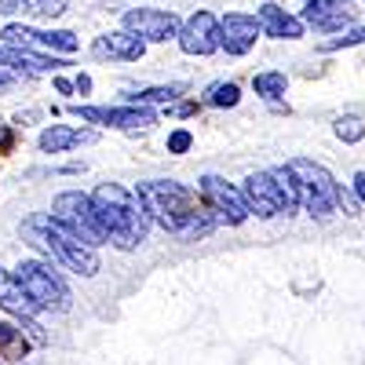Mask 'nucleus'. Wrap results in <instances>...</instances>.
Segmentation results:
<instances>
[{"mask_svg": "<svg viewBox=\"0 0 365 365\" xmlns=\"http://www.w3.org/2000/svg\"><path fill=\"white\" fill-rule=\"evenodd\" d=\"M354 197L365 205V172H358V175H354Z\"/></svg>", "mask_w": 365, "mask_h": 365, "instance_id": "nucleus-33", "label": "nucleus"}, {"mask_svg": "<svg viewBox=\"0 0 365 365\" xmlns=\"http://www.w3.org/2000/svg\"><path fill=\"white\" fill-rule=\"evenodd\" d=\"M205 103L208 106H237L241 103V88L234 81H223V84H212L205 91Z\"/></svg>", "mask_w": 365, "mask_h": 365, "instance_id": "nucleus-24", "label": "nucleus"}, {"mask_svg": "<svg viewBox=\"0 0 365 365\" xmlns=\"http://www.w3.org/2000/svg\"><path fill=\"white\" fill-rule=\"evenodd\" d=\"M135 194L146 208L150 223L161 227L172 237H179V241H201L220 227V220L208 212L201 194L182 187L175 179H146L135 187Z\"/></svg>", "mask_w": 365, "mask_h": 365, "instance_id": "nucleus-1", "label": "nucleus"}, {"mask_svg": "<svg viewBox=\"0 0 365 365\" xmlns=\"http://www.w3.org/2000/svg\"><path fill=\"white\" fill-rule=\"evenodd\" d=\"M73 88L81 91V96H88V91H91V77H88V73H77V81H73Z\"/></svg>", "mask_w": 365, "mask_h": 365, "instance_id": "nucleus-34", "label": "nucleus"}, {"mask_svg": "<svg viewBox=\"0 0 365 365\" xmlns=\"http://www.w3.org/2000/svg\"><path fill=\"white\" fill-rule=\"evenodd\" d=\"M197 194H201V201L208 205V212L216 216L220 223H227V227H241L249 220V205H245V197H241V187H234V182H227L223 175H201L197 179Z\"/></svg>", "mask_w": 365, "mask_h": 365, "instance_id": "nucleus-7", "label": "nucleus"}, {"mask_svg": "<svg viewBox=\"0 0 365 365\" xmlns=\"http://www.w3.org/2000/svg\"><path fill=\"white\" fill-rule=\"evenodd\" d=\"M22 241L29 249H37L48 263H63L66 270L81 274V278H96V274L103 270V259L96 249H88L84 241H77L70 230H63L51 212H34V216H26L22 227H19Z\"/></svg>", "mask_w": 365, "mask_h": 365, "instance_id": "nucleus-3", "label": "nucleus"}, {"mask_svg": "<svg viewBox=\"0 0 365 365\" xmlns=\"http://www.w3.org/2000/svg\"><path fill=\"white\" fill-rule=\"evenodd\" d=\"M241 197H245V205H249V216H256V220L285 216L282 194H278V187H274L270 172H252V175H245V182H241Z\"/></svg>", "mask_w": 365, "mask_h": 365, "instance_id": "nucleus-12", "label": "nucleus"}, {"mask_svg": "<svg viewBox=\"0 0 365 365\" xmlns=\"http://www.w3.org/2000/svg\"><path fill=\"white\" fill-rule=\"evenodd\" d=\"M91 55L99 63H139L146 55V41H139L128 29H110V34H99L91 41Z\"/></svg>", "mask_w": 365, "mask_h": 365, "instance_id": "nucleus-14", "label": "nucleus"}, {"mask_svg": "<svg viewBox=\"0 0 365 365\" xmlns=\"http://www.w3.org/2000/svg\"><path fill=\"white\" fill-rule=\"evenodd\" d=\"M190 146H194V135H190L187 128H175V132L168 135V154H187Z\"/></svg>", "mask_w": 365, "mask_h": 365, "instance_id": "nucleus-28", "label": "nucleus"}, {"mask_svg": "<svg viewBox=\"0 0 365 365\" xmlns=\"http://www.w3.org/2000/svg\"><path fill=\"white\" fill-rule=\"evenodd\" d=\"M0 311L15 314L19 322H26V318H37V314H41V307H37V303L26 296V289L19 285V278H15L11 270H4V267H0Z\"/></svg>", "mask_w": 365, "mask_h": 365, "instance_id": "nucleus-17", "label": "nucleus"}, {"mask_svg": "<svg viewBox=\"0 0 365 365\" xmlns=\"http://www.w3.org/2000/svg\"><path fill=\"white\" fill-rule=\"evenodd\" d=\"M63 66V58L55 55H41V51H22V48H8L0 44V70H15V73H26V77H37V73H58Z\"/></svg>", "mask_w": 365, "mask_h": 365, "instance_id": "nucleus-16", "label": "nucleus"}, {"mask_svg": "<svg viewBox=\"0 0 365 365\" xmlns=\"http://www.w3.org/2000/svg\"><path fill=\"white\" fill-rule=\"evenodd\" d=\"M299 19L303 26H314L318 34H344L354 22V11H351V0H307Z\"/></svg>", "mask_w": 365, "mask_h": 365, "instance_id": "nucleus-15", "label": "nucleus"}, {"mask_svg": "<svg viewBox=\"0 0 365 365\" xmlns=\"http://www.w3.org/2000/svg\"><path fill=\"white\" fill-rule=\"evenodd\" d=\"M15 278H19V285L26 289V296L34 299L41 311H51V314L70 311L73 292H70L66 278H63V274H58L48 259H22V263L15 267Z\"/></svg>", "mask_w": 365, "mask_h": 365, "instance_id": "nucleus-4", "label": "nucleus"}, {"mask_svg": "<svg viewBox=\"0 0 365 365\" xmlns=\"http://www.w3.org/2000/svg\"><path fill=\"white\" fill-rule=\"evenodd\" d=\"M91 205H96L106 245H113L120 252H132L146 241L150 216H146V208H143L135 190L120 187V182H99V187L91 190Z\"/></svg>", "mask_w": 365, "mask_h": 365, "instance_id": "nucleus-2", "label": "nucleus"}, {"mask_svg": "<svg viewBox=\"0 0 365 365\" xmlns=\"http://www.w3.org/2000/svg\"><path fill=\"white\" fill-rule=\"evenodd\" d=\"M267 172H270L274 187H278V194H282V208H285V216L299 212V182H296L292 168H289V165H274V168H267Z\"/></svg>", "mask_w": 365, "mask_h": 365, "instance_id": "nucleus-20", "label": "nucleus"}, {"mask_svg": "<svg viewBox=\"0 0 365 365\" xmlns=\"http://www.w3.org/2000/svg\"><path fill=\"white\" fill-rule=\"evenodd\" d=\"M51 220L70 230L77 241H84L88 249L106 245V234L99 227V216H96V205H91V194H81V190H63L55 201H51Z\"/></svg>", "mask_w": 365, "mask_h": 365, "instance_id": "nucleus-6", "label": "nucleus"}, {"mask_svg": "<svg viewBox=\"0 0 365 365\" xmlns=\"http://www.w3.org/2000/svg\"><path fill=\"white\" fill-rule=\"evenodd\" d=\"M259 19L256 15H245V11H227L220 19V41H223V51L227 55H249L259 41Z\"/></svg>", "mask_w": 365, "mask_h": 365, "instance_id": "nucleus-13", "label": "nucleus"}, {"mask_svg": "<svg viewBox=\"0 0 365 365\" xmlns=\"http://www.w3.org/2000/svg\"><path fill=\"white\" fill-rule=\"evenodd\" d=\"M175 113H179V117H190V113H197V103H182Z\"/></svg>", "mask_w": 365, "mask_h": 365, "instance_id": "nucleus-35", "label": "nucleus"}, {"mask_svg": "<svg viewBox=\"0 0 365 365\" xmlns=\"http://www.w3.org/2000/svg\"><path fill=\"white\" fill-rule=\"evenodd\" d=\"M81 143H96V132L88 128H70V125H48L37 139L41 154H66V150L81 146Z\"/></svg>", "mask_w": 365, "mask_h": 365, "instance_id": "nucleus-19", "label": "nucleus"}, {"mask_svg": "<svg viewBox=\"0 0 365 365\" xmlns=\"http://www.w3.org/2000/svg\"><path fill=\"white\" fill-rule=\"evenodd\" d=\"M55 88H58V96H73V81H66V77H55Z\"/></svg>", "mask_w": 365, "mask_h": 365, "instance_id": "nucleus-32", "label": "nucleus"}, {"mask_svg": "<svg viewBox=\"0 0 365 365\" xmlns=\"http://www.w3.org/2000/svg\"><path fill=\"white\" fill-rule=\"evenodd\" d=\"M336 208H344V216H358V208H361V201L347 190V187H340V197H336Z\"/></svg>", "mask_w": 365, "mask_h": 365, "instance_id": "nucleus-29", "label": "nucleus"}, {"mask_svg": "<svg viewBox=\"0 0 365 365\" xmlns=\"http://www.w3.org/2000/svg\"><path fill=\"white\" fill-rule=\"evenodd\" d=\"M252 88H256V96L278 103V99L285 96L289 81H285V73H278V70H267V73H256V77H252Z\"/></svg>", "mask_w": 365, "mask_h": 365, "instance_id": "nucleus-23", "label": "nucleus"}, {"mask_svg": "<svg viewBox=\"0 0 365 365\" xmlns=\"http://www.w3.org/2000/svg\"><path fill=\"white\" fill-rule=\"evenodd\" d=\"M29 347L26 340V332H22V325H11V322H0V358H22Z\"/></svg>", "mask_w": 365, "mask_h": 365, "instance_id": "nucleus-21", "label": "nucleus"}, {"mask_svg": "<svg viewBox=\"0 0 365 365\" xmlns=\"http://www.w3.org/2000/svg\"><path fill=\"white\" fill-rule=\"evenodd\" d=\"M358 4H365V0H358Z\"/></svg>", "mask_w": 365, "mask_h": 365, "instance_id": "nucleus-36", "label": "nucleus"}, {"mask_svg": "<svg viewBox=\"0 0 365 365\" xmlns=\"http://www.w3.org/2000/svg\"><path fill=\"white\" fill-rule=\"evenodd\" d=\"M256 19H259V29H263L267 37H274V41H299L303 37V19L299 15H289L278 4H263Z\"/></svg>", "mask_w": 365, "mask_h": 365, "instance_id": "nucleus-18", "label": "nucleus"}, {"mask_svg": "<svg viewBox=\"0 0 365 365\" xmlns=\"http://www.w3.org/2000/svg\"><path fill=\"white\" fill-rule=\"evenodd\" d=\"M125 29L146 44H165L172 37L179 41L182 22L175 11H165V8H132V11H125Z\"/></svg>", "mask_w": 365, "mask_h": 365, "instance_id": "nucleus-10", "label": "nucleus"}, {"mask_svg": "<svg viewBox=\"0 0 365 365\" xmlns=\"http://www.w3.org/2000/svg\"><path fill=\"white\" fill-rule=\"evenodd\" d=\"M81 120L88 125H103V128H117V132H146L158 125V113L150 106H70Z\"/></svg>", "mask_w": 365, "mask_h": 365, "instance_id": "nucleus-9", "label": "nucleus"}, {"mask_svg": "<svg viewBox=\"0 0 365 365\" xmlns=\"http://www.w3.org/2000/svg\"><path fill=\"white\" fill-rule=\"evenodd\" d=\"M179 48L187 51V55H216L223 48L220 41V19L212 15V11H194L187 22H182L179 29Z\"/></svg>", "mask_w": 365, "mask_h": 365, "instance_id": "nucleus-11", "label": "nucleus"}, {"mask_svg": "<svg viewBox=\"0 0 365 365\" xmlns=\"http://www.w3.org/2000/svg\"><path fill=\"white\" fill-rule=\"evenodd\" d=\"M182 84H158V88H143V91H135V96H128V103L132 106H150V103H175L179 96H182Z\"/></svg>", "mask_w": 365, "mask_h": 365, "instance_id": "nucleus-22", "label": "nucleus"}, {"mask_svg": "<svg viewBox=\"0 0 365 365\" xmlns=\"http://www.w3.org/2000/svg\"><path fill=\"white\" fill-rule=\"evenodd\" d=\"M332 132H336V139H344V143H361L365 139V125L354 120V117H340L336 125H332Z\"/></svg>", "mask_w": 365, "mask_h": 365, "instance_id": "nucleus-26", "label": "nucleus"}, {"mask_svg": "<svg viewBox=\"0 0 365 365\" xmlns=\"http://www.w3.org/2000/svg\"><path fill=\"white\" fill-rule=\"evenodd\" d=\"M299 182V205L311 212L314 220H329L336 212V197H340V182L332 179V172L322 161L311 158H292L285 161Z\"/></svg>", "mask_w": 365, "mask_h": 365, "instance_id": "nucleus-5", "label": "nucleus"}, {"mask_svg": "<svg viewBox=\"0 0 365 365\" xmlns=\"http://www.w3.org/2000/svg\"><path fill=\"white\" fill-rule=\"evenodd\" d=\"M354 44H365V26L351 29V34H344V37H336V41H325L322 48H325V51H340V48H354Z\"/></svg>", "mask_w": 365, "mask_h": 365, "instance_id": "nucleus-27", "label": "nucleus"}, {"mask_svg": "<svg viewBox=\"0 0 365 365\" xmlns=\"http://www.w3.org/2000/svg\"><path fill=\"white\" fill-rule=\"evenodd\" d=\"M11 150H15V132L8 125H0V158L11 154Z\"/></svg>", "mask_w": 365, "mask_h": 365, "instance_id": "nucleus-30", "label": "nucleus"}, {"mask_svg": "<svg viewBox=\"0 0 365 365\" xmlns=\"http://www.w3.org/2000/svg\"><path fill=\"white\" fill-rule=\"evenodd\" d=\"M0 41L8 48H22V51H63V55H73L81 44H77V34L70 29H34V26H22V22H8L0 29Z\"/></svg>", "mask_w": 365, "mask_h": 365, "instance_id": "nucleus-8", "label": "nucleus"}, {"mask_svg": "<svg viewBox=\"0 0 365 365\" xmlns=\"http://www.w3.org/2000/svg\"><path fill=\"white\" fill-rule=\"evenodd\" d=\"M70 8V0H26V11H34L41 19H58V15H66Z\"/></svg>", "mask_w": 365, "mask_h": 365, "instance_id": "nucleus-25", "label": "nucleus"}, {"mask_svg": "<svg viewBox=\"0 0 365 365\" xmlns=\"http://www.w3.org/2000/svg\"><path fill=\"white\" fill-rule=\"evenodd\" d=\"M26 11V0H0V15H15Z\"/></svg>", "mask_w": 365, "mask_h": 365, "instance_id": "nucleus-31", "label": "nucleus"}]
</instances>
